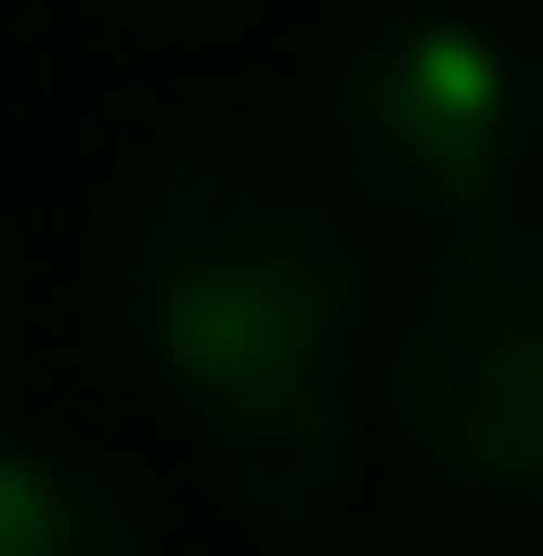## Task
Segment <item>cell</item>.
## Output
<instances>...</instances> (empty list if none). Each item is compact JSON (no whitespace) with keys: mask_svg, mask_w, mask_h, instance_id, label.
<instances>
[{"mask_svg":"<svg viewBox=\"0 0 543 556\" xmlns=\"http://www.w3.org/2000/svg\"><path fill=\"white\" fill-rule=\"evenodd\" d=\"M117 311L233 518H337L363 453V194L337 168L233 117L155 142L117 207Z\"/></svg>","mask_w":543,"mask_h":556,"instance_id":"6da1fadb","label":"cell"},{"mask_svg":"<svg viewBox=\"0 0 543 556\" xmlns=\"http://www.w3.org/2000/svg\"><path fill=\"white\" fill-rule=\"evenodd\" d=\"M337 181L414 220V233H479L505 207H531L543 168V117H531V52L492 39L479 13H389L337 52Z\"/></svg>","mask_w":543,"mask_h":556,"instance_id":"7a4b0ae2","label":"cell"},{"mask_svg":"<svg viewBox=\"0 0 543 556\" xmlns=\"http://www.w3.org/2000/svg\"><path fill=\"white\" fill-rule=\"evenodd\" d=\"M376 376L427 479L479 505H543V207L440 233Z\"/></svg>","mask_w":543,"mask_h":556,"instance_id":"3957f363","label":"cell"},{"mask_svg":"<svg viewBox=\"0 0 543 556\" xmlns=\"http://www.w3.org/2000/svg\"><path fill=\"white\" fill-rule=\"evenodd\" d=\"M0 556H142V518L91 466H52V453L0 440Z\"/></svg>","mask_w":543,"mask_h":556,"instance_id":"277c9868","label":"cell"},{"mask_svg":"<svg viewBox=\"0 0 543 556\" xmlns=\"http://www.w3.org/2000/svg\"><path fill=\"white\" fill-rule=\"evenodd\" d=\"M376 556H505V544H479V531H389Z\"/></svg>","mask_w":543,"mask_h":556,"instance_id":"5b68a950","label":"cell"},{"mask_svg":"<svg viewBox=\"0 0 543 556\" xmlns=\"http://www.w3.org/2000/svg\"><path fill=\"white\" fill-rule=\"evenodd\" d=\"M117 13H207V0H117Z\"/></svg>","mask_w":543,"mask_h":556,"instance_id":"8992f818","label":"cell"},{"mask_svg":"<svg viewBox=\"0 0 543 556\" xmlns=\"http://www.w3.org/2000/svg\"><path fill=\"white\" fill-rule=\"evenodd\" d=\"M531 117H543V39H531Z\"/></svg>","mask_w":543,"mask_h":556,"instance_id":"52a82bcc","label":"cell"}]
</instances>
